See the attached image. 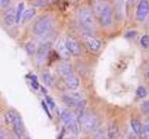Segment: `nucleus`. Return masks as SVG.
<instances>
[{
    "label": "nucleus",
    "mask_w": 149,
    "mask_h": 139,
    "mask_svg": "<svg viewBox=\"0 0 149 139\" xmlns=\"http://www.w3.org/2000/svg\"><path fill=\"white\" fill-rule=\"evenodd\" d=\"M136 95L139 98H143L147 96V90L146 89V87L143 85H140L137 87L136 89Z\"/></svg>",
    "instance_id": "21"
},
{
    "label": "nucleus",
    "mask_w": 149,
    "mask_h": 139,
    "mask_svg": "<svg viewBox=\"0 0 149 139\" xmlns=\"http://www.w3.org/2000/svg\"><path fill=\"white\" fill-rule=\"evenodd\" d=\"M12 125H13V129H14V132H15V133H16V136L18 137H22L23 133H24V127H23L22 122V120H21L19 115L16 114Z\"/></svg>",
    "instance_id": "11"
},
{
    "label": "nucleus",
    "mask_w": 149,
    "mask_h": 139,
    "mask_svg": "<svg viewBox=\"0 0 149 139\" xmlns=\"http://www.w3.org/2000/svg\"><path fill=\"white\" fill-rule=\"evenodd\" d=\"M37 47H36V45L34 42H30V43H28L27 45H26V51L28 54H33L35 53V51H36Z\"/></svg>",
    "instance_id": "25"
},
{
    "label": "nucleus",
    "mask_w": 149,
    "mask_h": 139,
    "mask_svg": "<svg viewBox=\"0 0 149 139\" xmlns=\"http://www.w3.org/2000/svg\"><path fill=\"white\" fill-rule=\"evenodd\" d=\"M94 12L100 23L104 27H109L113 23V11L110 5L106 1L101 0L94 5Z\"/></svg>",
    "instance_id": "1"
},
{
    "label": "nucleus",
    "mask_w": 149,
    "mask_h": 139,
    "mask_svg": "<svg viewBox=\"0 0 149 139\" xmlns=\"http://www.w3.org/2000/svg\"><path fill=\"white\" fill-rule=\"evenodd\" d=\"M46 4V1L45 0H38L37 2H35L34 5H36V7H41V6H44V5Z\"/></svg>",
    "instance_id": "32"
},
{
    "label": "nucleus",
    "mask_w": 149,
    "mask_h": 139,
    "mask_svg": "<svg viewBox=\"0 0 149 139\" xmlns=\"http://www.w3.org/2000/svg\"><path fill=\"white\" fill-rule=\"evenodd\" d=\"M119 134V127L118 123L116 120H113L111 122L107 127V132H106V137L107 139H116Z\"/></svg>",
    "instance_id": "10"
},
{
    "label": "nucleus",
    "mask_w": 149,
    "mask_h": 139,
    "mask_svg": "<svg viewBox=\"0 0 149 139\" xmlns=\"http://www.w3.org/2000/svg\"><path fill=\"white\" fill-rule=\"evenodd\" d=\"M62 99L63 101V103L66 105L68 108H72V109H76L77 107L79 100H81V99L74 98V97H73L71 96H63Z\"/></svg>",
    "instance_id": "16"
},
{
    "label": "nucleus",
    "mask_w": 149,
    "mask_h": 139,
    "mask_svg": "<svg viewBox=\"0 0 149 139\" xmlns=\"http://www.w3.org/2000/svg\"><path fill=\"white\" fill-rule=\"evenodd\" d=\"M15 116H16V113L14 112V111H12V110L8 111L6 113V117H5V119H6V122L8 124H12L14 119H15Z\"/></svg>",
    "instance_id": "23"
},
{
    "label": "nucleus",
    "mask_w": 149,
    "mask_h": 139,
    "mask_svg": "<svg viewBox=\"0 0 149 139\" xmlns=\"http://www.w3.org/2000/svg\"><path fill=\"white\" fill-rule=\"evenodd\" d=\"M43 81L48 86H51V85H52V83H53V77L49 72H44Z\"/></svg>",
    "instance_id": "22"
},
{
    "label": "nucleus",
    "mask_w": 149,
    "mask_h": 139,
    "mask_svg": "<svg viewBox=\"0 0 149 139\" xmlns=\"http://www.w3.org/2000/svg\"><path fill=\"white\" fill-rule=\"evenodd\" d=\"M57 51L59 55L61 56V58L63 59H69L70 58V53L66 47V45H65V42L63 40L61 39L59 41V43L57 44Z\"/></svg>",
    "instance_id": "12"
},
{
    "label": "nucleus",
    "mask_w": 149,
    "mask_h": 139,
    "mask_svg": "<svg viewBox=\"0 0 149 139\" xmlns=\"http://www.w3.org/2000/svg\"><path fill=\"white\" fill-rule=\"evenodd\" d=\"M3 20H4V22L6 23L7 25L11 26V25H13L14 23L16 22V21H15V14L13 13L12 10H8L6 14H5Z\"/></svg>",
    "instance_id": "18"
},
{
    "label": "nucleus",
    "mask_w": 149,
    "mask_h": 139,
    "mask_svg": "<svg viewBox=\"0 0 149 139\" xmlns=\"http://www.w3.org/2000/svg\"><path fill=\"white\" fill-rule=\"evenodd\" d=\"M10 4V0H0V8H8Z\"/></svg>",
    "instance_id": "29"
},
{
    "label": "nucleus",
    "mask_w": 149,
    "mask_h": 139,
    "mask_svg": "<svg viewBox=\"0 0 149 139\" xmlns=\"http://www.w3.org/2000/svg\"><path fill=\"white\" fill-rule=\"evenodd\" d=\"M46 99H47V101H48V104H49V106L50 107L51 109L55 108V103H54L53 100L51 99L49 96H46Z\"/></svg>",
    "instance_id": "30"
},
{
    "label": "nucleus",
    "mask_w": 149,
    "mask_h": 139,
    "mask_svg": "<svg viewBox=\"0 0 149 139\" xmlns=\"http://www.w3.org/2000/svg\"><path fill=\"white\" fill-rule=\"evenodd\" d=\"M81 125L86 133L94 132L99 126V119L94 113H85L81 118Z\"/></svg>",
    "instance_id": "4"
},
{
    "label": "nucleus",
    "mask_w": 149,
    "mask_h": 139,
    "mask_svg": "<svg viewBox=\"0 0 149 139\" xmlns=\"http://www.w3.org/2000/svg\"><path fill=\"white\" fill-rule=\"evenodd\" d=\"M140 43H141L142 46L144 48H147L149 46V36L144 34L141 37V39H140Z\"/></svg>",
    "instance_id": "27"
},
{
    "label": "nucleus",
    "mask_w": 149,
    "mask_h": 139,
    "mask_svg": "<svg viewBox=\"0 0 149 139\" xmlns=\"http://www.w3.org/2000/svg\"><path fill=\"white\" fill-rule=\"evenodd\" d=\"M61 119L70 130V132H72L74 134H77L79 133V124L77 120L69 110H63L61 113Z\"/></svg>",
    "instance_id": "5"
},
{
    "label": "nucleus",
    "mask_w": 149,
    "mask_h": 139,
    "mask_svg": "<svg viewBox=\"0 0 149 139\" xmlns=\"http://www.w3.org/2000/svg\"><path fill=\"white\" fill-rule=\"evenodd\" d=\"M116 4V10L118 17L119 19H122L125 17V11H126V2L125 0H115Z\"/></svg>",
    "instance_id": "14"
},
{
    "label": "nucleus",
    "mask_w": 149,
    "mask_h": 139,
    "mask_svg": "<svg viewBox=\"0 0 149 139\" xmlns=\"http://www.w3.org/2000/svg\"><path fill=\"white\" fill-rule=\"evenodd\" d=\"M65 83H66V85L69 89H72V90L77 89L79 87V85H80L79 79L77 76H74V74L67 78H65Z\"/></svg>",
    "instance_id": "15"
},
{
    "label": "nucleus",
    "mask_w": 149,
    "mask_h": 139,
    "mask_svg": "<svg viewBox=\"0 0 149 139\" xmlns=\"http://www.w3.org/2000/svg\"><path fill=\"white\" fill-rule=\"evenodd\" d=\"M135 34H136V32H134V31H132V32H128V34H126V36H127L128 38H130V37H133V36L135 35Z\"/></svg>",
    "instance_id": "33"
},
{
    "label": "nucleus",
    "mask_w": 149,
    "mask_h": 139,
    "mask_svg": "<svg viewBox=\"0 0 149 139\" xmlns=\"http://www.w3.org/2000/svg\"><path fill=\"white\" fill-rule=\"evenodd\" d=\"M146 76H147V79H148V81H149V71H148L147 73H146Z\"/></svg>",
    "instance_id": "37"
},
{
    "label": "nucleus",
    "mask_w": 149,
    "mask_h": 139,
    "mask_svg": "<svg viewBox=\"0 0 149 139\" xmlns=\"http://www.w3.org/2000/svg\"><path fill=\"white\" fill-rule=\"evenodd\" d=\"M77 19L85 35L92 36L94 34V18L91 9L88 8H81L78 10Z\"/></svg>",
    "instance_id": "2"
},
{
    "label": "nucleus",
    "mask_w": 149,
    "mask_h": 139,
    "mask_svg": "<svg viewBox=\"0 0 149 139\" xmlns=\"http://www.w3.org/2000/svg\"><path fill=\"white\" fill-rule=\"evenodd\" d=\"M27 139H31V138H27Z\"/></svg>",
    "instance_id": "38"
},
{
    "label": "nucleus",
    "mask_w": 149,
    "mask_h": 139,
    "mask_svg": "<svg viewBox=\"0 0 149 139\" xmlns=\"http://www.w3.org/2000/svg\"><path fill=\"white\" fill-rule=\"evenodd\" d=\"M23 9H24V3H19L17 8H16V11H15V21L16 23H19L22 21V14H23Z\"/></svg>",
    "instance_id": "20"
},
{
    "label": "nucleus",
    "mask_w": 149,
    "mask_h": 139,
    "mask_svg": "<svg viewBox=\"0 0 149 139\" xmlns=\"http://www.w3.org/2000/svg\"><path fill=\"white\" fill-rule=\"evenodd\" d=\"M58 70H59V72H60L61 75L63 76L64 78H67L69 76L73 75V72H74L73 67L70 64L65 63V62L61 64L60 66H59V69Z\"/></svg>",
    "instance_id": "13"
},
{
    "label": "nucleus",
    "mask_w": 149,
    "mask_h": 139,
    "mask_svg": "<svg viewBox=\"0 0 149 139\" xmlns=\"http://www.w3.org/2000/svg\"><path fill=\"white\" fill-rule=\"evenodd\" d=\"M0 139H5L4 134H3V133H1V132H0Z\"/></svg>",
    "instance_id": "36"
},
{
    "label": "nucleus",
    "mask_w": 149,
    "mask_h": 139,
    "mask_svg": "<svg viewBox=\"0 0 149 139\" xmlns=\"http://www.w3.org/2000/svg\"><path fill=\"white\" fill-rule=\"evenodd\" d=\"M42 107L44 108V110H45V112L48 114V116L49 118H51V115H50V113H49V109H48V107H47V105L45 104V102L44 101H42Z\"/></svg>",
    "instance_id": "31"
},
{
    "label": "nucleus",
    "mask_w": 149,
    "mask_h": 139,
    "mask_svg": "<svg viewBox=\"0 0 149 139\" xmlns=\"http://www.w3.org/2000/svg\"><path fill=\"white\" fill-rule=\"evenodd\" d=\"M65 45H66V47L69 51L70 55L79 56L81 54L82 50L80 47V45H79L78 41L77 39H74V37H68L66 42H65Z\"/></svg>",
    "instance_id": "8"
},
{
    "label": "nucleus",
    "mask_w": 149,
    "mask_h": 139,
    "mask_svg": "<svg viewBox=\"0 0 149 139\" xmlns=\"http://www.w3.org/2000/svg\"><path fill=\"white\" fill-rule=\"evenodd\" d=\"M127 139H139V138L136 136H134V134H130Z\"/></svg>",
    "instance_id": "35"
},
{
    "label": "nucleus",
    "mask_w": 149,
    "mask_h": 139,
    "mask_svg": "<svg viewBox=\"0 0 149 139\" xmlns=\"http://www.w3.org/2000/svg\"><path fill=\"white\" fill-rule=\"evenodd\" d=\"M53 26V20L49 16H43L33 25V32L37 36H44Z\"/></svg>",
    "instance_id": "3"
},
{
    "label": "nucleus",
    "mask_w": 149,
    "mask_h": 139,
    "mask_svg": "<svg viewBox=\"0 0 149 139\" xmlns=\"http://www.w3.org/2000/svg\"><path fill=\"white\" fill-rule=\"evenodd\" d=\"M142 133L146 139H149V120L143 124V132Z\"/></svg>",
    "instance_id": "26"
},
{
    "label": "nucleus",
    "mask_w": 149,
    "mask_h": 139,
    "mask_svg": "<svg viewBox=\"0 0 149 139\" xmlns=\"http://www.w3.org/2000/svg\"><path fill=\"white\" fill-rule=\"evenodd\" d=\"M149 12V3L146 0H141L138 4L136 18L139 21H143L148 15Z\"/></svg>",
    "instance_id": "9"
},
{
    "label": "nucleus",
    "mask_w": 149,
    "mask_h": 139,
    "mask_svg": "<svg viewBox=\"0 0 149 139\" xmlns=\"http://www.w3.org/2000/svg\"><path fill=\"white\" fill-rule=\"evenodd\" d=\"M36 9L35 8H28L27 10H25L22 14V22H26V21H29L30 20H32L34 16L36 15Z\"/></svg>",
    "instance_id": "19"
},
{
    "label": "nucleus",
    "mask_w": 149,
    "mask_h": 139,
    "mask_svg": "<svg viewBox=\"0 0 149 139\" xmlns=\"http://www.w3.org/2000/svg\"><path fill=\"white\" fill-rule=\"evenodd\" d=\"M84 41H85V45H87L88 49L91 52H98L102 47V41L94 36L85 35Z\"/></svg>",
    "instance_id": "7"
},
{
    "label": "nucleus",
    "mask_w": 149,
    "mask_h": 139,
    "mask_svg": "<svg viewBox=\"0 0 149 139\" xmlns=\"http://www.w3.org/2000/svg\"><path fill=\"white\" fill-rule=\"evenodd\" d=\"M50 42H44L36 49V58L39 64L44 63L48 58V55L50 49Z\"/></svg>",
    "instance_id": "6"
},
{
    "label": "nucleus",
    "mask_w": 149,
    "mask_h": 139,
    "mask_svg": "<svg viewBox=\"0 0 149 139\" xmlns=\"http://www.w3.org/2000/svg\"><path fill=\"white\" fill-rule=\"evenodd\" d=\"M94 139H107V137L102 130H96L94 134Z\"/></svg>",
    "instance_id": "28"
},
{
    "label": "nucleus",
    "mask_w": 149,
    "mask_h": 139,
    "mask_svg": "<svg viewBox=\"0 0 149 139\" xmlns=\"http://www.w3.org/2000/svg\"><path fill=\"white\" fill-rule=\"evenodd\" d=\"M130 125H132V129L135 134H141L143 132V124L142 122H140L139 120L137 119H132V122H130Z\"/></svg>",
    "instance_id": "17"
},
{
    "label": "nucleus",
    "mask_w": 149,
    "mask_h": 139,
    "mask_svg": "<svg viewBox=\"0 0 149 139\" xmlns=\"http://www.w3.org/2000/svg\"><path fill=\"white\" fill-rule=\"evenodd\" d=\"M31 85H32V86H33V88H34V89H36H36H38V85H37L36 83L32 82Z\"/></svg>",
    "instance_id": "34"
},
{
    "label": "nucleus",
    "mask_w": 149,
    "mask_h": 139,
    "mask_svg": "<svg viewBox=\"0 0 149 139\" xmlns=\"http://www.w3.org/2000/svg\"><path fill=\"white\" fill-rule=\"evenodd\" d=\"M141 111L144 114H149V100H144L142 102L141 106H140Z\"/></svg>",
    "instance_id": "24"
}]
</instances>
